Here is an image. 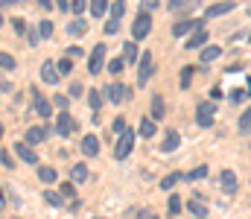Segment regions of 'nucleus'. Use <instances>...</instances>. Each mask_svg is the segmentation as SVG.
Segmentation results:
<instances>
[{
  "label": "nucleus",
  "instance_id": "a878e982",
  "mask_svg": "<svg viewBox=\"0 0 251 219\" xmlns=\"http://www.w3.org/2000/svg\"><path fill=\"white\" fill-rule=\"evenodd\" d=\"M187 211H190V214H193L196 219H204V214H207V208H204L201 202H196V199H193V202L187 205Z\"/></svg>",
  "mask_w": 251,
  "mask_h": 219
},
{
  "label": "nucleus",
  "instance_id": "72a5a7b5",
  "mask_svg": "<svg viewBox=\"0 0 251 219\" xmlns=\"http://www.w3.org/2000/svg\"><path fill=\"white\" fill-rule=\"evenodd\" d=\"M167 211H170V214H178V211H181V199H178L176 193L170 196V202H167Z\"/></svg>",
  "mask_w": 251,
  "mask_h": 219
},
{
  "label": "nucleus",
  "instance_id": "1a4fd4ad",
  "mask_svg": "<svg viewBox=\"0 0 251 219\" xmlns=\"http://www.w3.org/2000/svg\"><path fill=\"white\" fill-rule=\"evenodd\" d=\"M234 9V0H222V3H213V6H207V12H204V21L207 18H219V15H228Z\"/></svg>",
  "mask_w": 251,
  "mask_h": 219
},
{
  "label": "nucleus",
  "instance_id": "09e8293b",
  "mask_svg": "<svg viewBox=\"0 0 251 219\" xmlns=\"http://www.w3.org/2000/svg\"><path fill=\"white\" fill-rule=\"evenodd\" d=\"M0 161H3V167L12 170V158H9V152H0Z\"/></svg>",
  "mask_w": 251,
  "mask_h": 219
},
{
  "label": "nucleus",
  "instance_id": "423d86ee",
  "mask_svg": "<svg viewBox=\"0 0 251 219\" xmlns=\"http://www.w3.org/2000/svg\"><path fill=\"white\" fill-rule=\"evenodd\" d=\"M196 123H199L201 129H207V126L213 123V102H199V105H196Z\"/></svg>",
  "mask_w": 251,
  "mask_h": 219
},
{
  "label": "nucleus",
  "instance_id": "0eeeda50",
  "mask_svg": "<svg viewBox=\"0 0 251 219\" xmlns=\"http://www.w3.org/2000/svg\"><path fill=\"white\" fill-rule=\"evenodd\" d=\"M152 71H155V68H152V56H149V53H143V56H140V65H137V85H140V88L149 82Z\"/></svg>",
  "mask_w": 251,
  "mask_h": 219
},
{
  "label": "nucleus",
  "instance_id": "f3484780",
  "mask_svg": "<svg viewBox=\"0 0 251 219\" xmlns=\"http://www.w3.org/2000/svg\"><path fill=\"white\" fill-rule=\"evenodd\" d=\"M149 114H152V120H155V123H158V120H164V114H167V108H164V99H161L158 94L152 97V111H149Z\"/></svg>",
  "mask_w": 251,
  "mask_h": 219
},
{
  "label": "nucleus",
  "instance_id": "4be33fe9",
  "mask_svg": "<svg viewBox=\"0 0 251 219\" xmlns=\"http://www.w3.org/2000/svg\"><path fill=\"white\" fill-rule=\"evenodd\" d=\"M167 6H170V12H181V9H190V6H199V0H170Z\"/></svg>",
  "mask_w": 251,
  "mask_h": 219
},
{
  "label": "nucleus",
  "instance_id": "bb28decb",
  "mask_svg": "<svg viewBox=\"0 0 251 219\" xmlns=\"http://www.w3.org/2000/svg\"><path fill=\"white\" fill-rule=\"evenodd\" d=\"M38 178L47 181V184H53V181H56V170H53V167H38Z\"/></svg>",
  "mask_w": 251,
  "mask_h": 219
},
{
  "label": "nucleus",
  "instance_id": "864d4df0",
  "mask_svg": "<svg viewBox=\"0 0 251 219\" xmlns=\"http://www.w3.org/2000/svg\"><path fill=\"white\" fill-rule=\"evenodd\" d=\"M56 6H59L62 12H67V0H56Z\"/></svg>",
  "mask_w": 251,
  "mask_h": 219
},
{
  "label": "nucleus",
  "instance_id": "f704fd0d",
  "mask_svg": "<svg viewBox=\"0 0 251 219\" xmlns=\"http://www.w3.org/2000/svg\"><path fill=\"white\" fill-rule=\"evenodd\" d=\"M123 68H126L123 56H120V59H111V62H108V71L114 73V76H117V73H123Z\"/></svg>",
  "mask_w": 251,
  "mask_h": 219
},
{
  "label": "nucleus",
  "instance_id": "49530a36",
  "mask_svg": "<svg viewBox=\"0 0 251 219\" xmlns=\"http://www.w3.org/2000/svg\"><path fill=\"white\" fill-rule=\"evenodd\" d=\"M76 56H82V47H70L67 50V59H76Z\"/></svg>",
  "mask_w": 251,
  "mask_h": 219
},
{
  "label": "nucleus",
  "instance_id": "6ab92c4d",
  "mask_svg": "<svg viewBox=\"0 0 251 219\" xmlns=\"http://www.w3.org/2000/svg\"><path fill=\"white\" fill-rule=\"evenodd\" d=\"M178 144H181V135H178V132H170L167 141L161 144V149H164V152H173V149H178Z\"/></svg>",
  "mask_w": 251,
  "mask_h": 219
},
{
  "label": "nucleus",
  "instance_id": "393cba45",
  "mask_svg": "<svg viewBox=\"0 0 251 219\" xmlns=\"http://www.w3.org/2000/svg\"><path fill=\"white\" fill-rule=\"evenodd\" d=\"M105 9H108V0H91V15L94 18H102Z\"/></svg>",
  "mask_w": 251,
  "mask_h": 219
},
{
  "label": "nucleus",
  "instance_id": "6e6552de",
  "mask_svg": "<svg viewBox=\"0 0 251 219\" xmlns=\"http://www.w3.org/2000/svg\"><path fill=\"white\" fill-rule=\"evenodd\" d=\"M73 129H76L73 117H70L67 111H59V117H56V135H62V138H67V135H70Z\"/></svg>",
  "mask_w": 251,
  "mask_h": 219
},
{
  "label": "nucleus",
  "instance_id": "ea45409f",
  "mask_svg": "<svg viewBox=\"0 0 251 219\" xmlns=\"http://www.w3.org/2000/svg\"><path fill=\"white\" fill-rule=\"evenodd\" d=\"M38 32H41V38H50V35H53V24H50V21H41Z\"/></svg>",
  "mask_w": 251,
  "mask_h": 219
},
{
  "label": "nucleus",
  "instance_id": "cd10ccee",
  "mask_svg": "<svg viewBox=\"0 0 251 219\" xmlns=\"http://www.w3.org/2000/svg\"><path fill=\"white\" fill-rule=\"evenodd\" d=\"M88 102H91V108H94V111H100V105H102V94H100L97 88H91V94H88Z\"/></svg>",
  "mask_w": 251,
  "mask_h": 219
},
{
  "label": "nucleus",
  "instance_id": "58836bf2",
  "mask_svg": "<svg viewBox=\"0 0 251 219\" xmlns=\"http://www.w3.org/2000/svg\"><path fill=\"white\" fill-rule=\"evenodd\" d=\"M204 175H207V167H199V170H193V172H187L184 178H187V181H196V178H204Z\"/></svg>",
  "mask_w": 251,
  "mask_h": 219
},
{
  "label": "nucleus",
  "instance_id": "dca6fc26",
  "mask_svg": "<svg viewBox=\"0 0 251 219\" xmlns=\"http://www.w3.org/2000/svg\"><path fill=\"white\" fill-rule=\"evenodd\" d=\"M204 41H207V32H204V29H196L187 41H184V47H187V50H196V47H204Z\"/></svg>",
  "mask_w": 251,
  "mask_h": 219
},
{
  "label": "nucleus",
  "instance_id": "37998d69",
  "mask_svg": "<svg viewBox=\"0 0 251 219\" xmlns=\"http://www.w3.org/2000/svg\"><path fill=\"white\" fill-rule=\"evenodd\" d=\"M117 29H120V21H114V18H111V21L105 24V32H108V35H114Z\"/></svg>",
  "mask_w": 251,
  "mask_h": 219
},
{
  "label": "nucleus",
  "instance_id": "412c9836",
  "mask_svg": "<svg viewBox=\"0 0 251 219\" xmlns=\"http://www.w3.org/2000/svg\"><path fill=\"white\" fill-rule=\"evenodd\" d=\"M123 62H126V65H134V62H137V47H134L131 41L123 44Z\"/></svg>",
  "mask_w": 251,
  "mask_h": 219
},
{
  "label": "nucleus",
  "instance_id": "f03ea898",
  "mask_svg": "<svg viewBox=\"0 0 251 219\" xmlns=\"http://www.w3.org/2000/svg\"><path fill=\"white\" fill-rule=\"evenodd\" d=\"M190 29H193V32H196V29H204V18H190V21H178V24H173V35H176V38L187 35Z\"/></svg>",
  "mask_w": 251,
  "mask_h": 219
},
{
  "label": "nucleus",
  "instance_id": "aec40b11",
  "mask_svg": "<svg viewBox=\"0 0 251 219\" xmlns=\"http://www.w3.org/2000/svg\"><path fill=\"white\" fill-rule=\"evenodd\" d=\"M88 178V167L85 164H73V170H70V181H85Z\"/></svg>",
  "mask_w": 251,
  "mask_h": 219
},
{
  "label": "nucleus",
  "instance_id": "2f4dec72",
  "mask_svg": "<svg viewBox=\"0 0 251 219\" xmlns=\"http://www.w3.org/2000/svg\"><path fill=\"white\" fill-rule=\"evenodd\" d=\"M176 181H181V172H173V175H167V178L161 181V187H164V190H173V187H176Z\"/></svg>",
  "mask_w": 251,
  "mask_h": 219
},
{
  "label": "nucleus",
  "instance_id": "7ed1b4c3",
  "mask_svg": "<svg viewBox=\"0 0 251 219\" xmlns=\"http://www.w3.org/2000/svg\"><path fill=\"white\" fill-rule=\"evenodd\" d=\"M29 99H32V105H35V114H38V117H44V120H47V117L53 114V105L41 97V91H38V88H32V91H29Z\"/></svg>",
  "mask_w": 251,
  "mask_h": 219
},
{
  "label": "nucleus",
  "instance_id": "a211bd4d",
  "mask_svg": "<svg viewBox=\"0 0 251 219\" xmlns=\"http://www.w3.org/2000/svg\"><path fill=\"white\" fill-rule=\"evenodd\" d=\"M155 132H158V126H155V120H149V117H143V120H140V135H143V138L149 141V138H152Z\"/></svg>",
  "mask_w": 251,
  "mask_h": 219
},
{
  "label": "nucleus",
  "instance_id": "473e14b6",
  "mask_svg": "<svg viewBox=\"0 0 251 219\" xmlns=\"http://www.w3.org/2000/svg\"><path fill=\"white\" fill-rule=\"evenodd\" d=\"M111 15H114V21H120L126 15V0H117L114 6H111Z\"/></svg>",
  "mask_w": 251,
  "mask_h": 219
},
{
  "label": "nucleus",
  "instance_id": "c85d7f7f",
  "mask_svg": "<svg viewBox=\"0 0 251 219\" xmlns=\"http://www.w3.org/2000/svg\"><path fill=\"white\" fill-rule=\"evenodd\" d=\"M44 202H47V205H53V208H62V193L47 190V193H44Z\"/></svg>",
  "mask_w": 251,
  "mask_h": 219
},
{
  "label": "nucleus",
  "instance_id": "603ef678",
  "mask_svg": "<svg viewBox=\"0 0 251 219\" xmlns=\"http://www.w3.org/2000/svg\"><path fill=\"white\" fill-rule=\"evenodd\" d=\"M15 3H24V0H0V9L3 6H15Z\"/></svg>",
  "mask_w": 251,
  "mask_h": 219
},
{
  "label": "nucleus",
  "instance_id": "9d476101",
  "mask_svg": "<svg viewBox=\"0 0 251 219\" xmlns=\"http://www.w3.org/2000/svg\"><path fill=\"white\" fill-rule=\"evenodd\" d=\"M15 155H18L24 164H38V155L32 152V146H26V144H15Z\"/></svg>",
  "mask_w": 251,
  "mask_h": 219
},
{
  "label": "nucleus",
  "instance_id": "20e7f679",
  "mask_svg": "<svg viewBox=\"0 0 251 219\" xmlns=\"http://www.w3.org/2000/svg\"><path fill=\"white\" fill-rule=\"evenodd\" d=\"M131 149H134V132H131V129H126L123 135H120V141H117V146H114V158H120V161H123Z\"/></svg>",
  "mask_w": 251,
  "mask_h": 219
},
{
  "label": "nucleus",
  "instance_id": "a18cd8bd",
  "mask_svg": "<svg viewBox=\"0 0 251 219\" xmlns=\"http://www.w3.org/2000/svg\"><path fill=\"white\" fill-rule=\"evenodd\" d=\"M62 196H73V181H64L62 184Z\"/></svg>",
  "mask_w": 251,
  "mask_h": 219
},
{
  "label": "nucleus",
  "instance_id": "c756f323",
  "mask_svg": "<svg viewBox=\"0 0 251 219\" xmlns=\"http://www.w3.org/2000/svg\"><path fill=\"white\" fill-rule=\"evenodd\" d=\"M240 132H243V135L251 132V108H246V111H243V117H240Z\"/></svg>",
  "mask_w": 251,
  "mask_h": 219
},
{
  "label": "nucleus",
  "instance_id": "39448f33",
  "mask_svg": "<svg viewBox=\"0 0 251 219\" xmlns=\"http://www.w3.org/2000/svg\"><path fill=\"white\" fill-rule=\"evenodd\" d=\"M102 62H105V44H97L94 53H91V59H88V73L97 76V73L102 71Z\"/></svg>",
  "mask_w": 251,
  "mask_h": 219
},
{
  "label": "nucleus",
  "instance_id": "8fccbe9b",
  "mask_svg": "<svg viewBox=\"0 0 251 219\" xmlns=\"http://www.w3.org/2000/svg\"><path fill=\"white\" fill-rule=\"evenodd\" d=\"M56 105L64 111V108H67V97H62V94H59V97H56Z\"/></svg>",
  "mask_w": 251,
  "mask_h": 219
},
{
  "label": "nucleus",
  "instance_id": "7c9ffc66",
  "mask_svg": "<svg viewBox=\"0 0 251 219\" xmlns=\"http://www.w3.org/2000/svg\"><path fill=\"white\" fill-rule=\"evenodd\" d=\"M38 41H41V32H38L35 26H29V29H26V44H29V47H35Z\"/></svg>",
  "mask_w": 251,
  "mask_h": 219
},
{
  "label": "nucleus",
  "instance_id": "4468645a",
  "mask_svg": "<svg viewBox=\"0 0 251 219\" xmlns=\"http://www.w3.org/2000/svg\"><path fill=\"white\" fill-rule=\"evenodd\" d=\"M126 97H128V91H126V85H120V82H114V85H108V99H111V102H117V105H120V102H123Z\"/></svg>",
  "mask_w": 251,
  "mask_h": 219
},
{
  "label": "nucleus",
  "instance_id": "e433bc0d",
  "mask_svg": "<svg viewBox=\"0 0 251 219\" xmlns=\"http://www.w3.org/2000/svg\"><path fill=\"white\" fill-rule=\"evenodd\" d=\"M85 6H88V0H73V3H70V9H73V15H76V18H82Z\"/></svg>",
  "mask_w": 251,
  "mask_h": 219
},
{
  "label": "nucleus",
  "instance_id": "c9c22d12",
  "mask_svg": "<svg viewBox=\"0 0 251 219\" xmlns=\"http://www.w3.org/2000/svg\"><path fill=\"white\" fill-rule=\"evenodd\" d=\"M56 65H59V68H56L59 76H67V73L73 71V62H70V59H62V62H56Z\"/></svg>",
  "mask_w": 251,
  "mask_h": 219
},
{
  "label": "nucleus",
  "instance_id": "6e6d98bb",
  "mask_svg": "<svg viewBox=\"0 0 251 219\" xmlns=\"http://www.w3.org/2000/svg\"><path fill=\"white\" fill-rule=\"evenodd\" d=\"M0 205H6V199H3V190H0Z\"/></svg>",
  "mask_w": 251,
  "mask_h": 219
},
{
  "label": "nucleus",
  "instance_id": "9b49d317",
  "mask_svg": "<svg viewBox=\"0 0 251 219\" xmlns=\"http://www.w3.org/2000/svg\"><path fill=\"white\" fill-rule=\"evenodd\" d=\"M41 79H44L47 85H56V82H59V71H56V62H50V59H47V62L41 65Z\"/></svg>",
  "mask_w": 251,
  "mask_h": 219
},
{
  "label": "nucleus",
  "instance_id": "4d7b16f0",
  "mask_svg": "<svg viewBox=\"0 0 251 219\" xmlns=\"http://www.w3.org/2000/svg\"><path fill=\"white\" fill-rule=\"evenodd\" d=\"M0 138H3V126H0Z\"/></svg>",
  "mask_w": 251,
  "mask_h": 219
},
{
  "label": "nucleus",
  "instance_id": "f257e3e1",
  "mask_svg": "<svg viewBox=\"0 0 251 219\" xmlns=\"http://www.w3.org/2000/svg\"><path fill=\"white\" fill-rule=\"evenodd\" d=\"M149 29H152V18H149V12H140V15L134 18V24H131V35H134V41H143V38L149 35Z\"/></svg>",
  "mask_w": 251,
  "mask_h": 219
},
{
  "label": "nucleus",
  "instance_id": "5fc2aeb1",
  "mask_svg": "<svg viewBox=\"0 0 251 219\" xmlns=\"http://www.w3.org/2000/svg\"><path fill=\"white\" fill-rule=\"evenodd\" d=\"M38 3H41L44 9H50V6H53V0H38Z\"/></svg>",
  "mask_w": 251,
  "mask_h": 219
},
{
  "label": "nucleus",
  "instance_id": "bf43d9fd",
  "mask_svg": "<svg viewBox=\"0 0 251 219\" xmlns=\"http://www.w3.org/2000/svg\"><path fill=\"white\" fill-rule=\"evenodd\" d=\"M149 219H158V217H149Z\"/></svg>",
  "mask_w": 251,
  "mask_h": 219
},
{
  "label": "nucleus",
  "instance_id": "79ce46f5",
  "mask_svg": "<svg viewBox=\"0 0 251 219\" xmlns=\"http://www.w3.org/2000/svg\"><path fill=\"white\" fill-rule=\"evenodd\" d=\"M140 3H143V12H149V15H152V12L158 9V3H161V0H140Z\"/></svg>",
  "mask_w": 251,
  "mask_h": 219
},
{
  "label": "nucleus",
  "instance_id": "b1692460",
  "mask_svg": "<svg viewBox=\"0 0 251 219\" xmlns=\"http://www.w3.org/2000/svg\"><path fill=\"white\" fill-rule=\"evenodd\" d=\"M219 53H222L219 47H204L201 50V65H210L213 59H219Z\"/></svg>",
  "mask_w": 251,
  "mask_h": 219
},
{
  "label": "nucleus",
  "instance_id": "a19ab883",
  "mask_svg": "<svg viewBox=\"0 0 251 219\" xmlns=\"http://www.w3.org/2000/svg\"><path fill=\"white\" fill-rule=\"evenodd\" d=\"M190 79H193V68H184L181 71V88H190Z\"/></svg>",
  "mask_w": 251,
  "mask_h": 219
},
{
  "label": "nucleus",
  "instance_id": "3c124183",
  "mask_svg": "<svg viewBox=\"0 0 251 219\" xmlns=\"http://www.w3.org/2000/svg\"><path fill=\"white\" fill-rule=\"evenodd\" d=\"M12 24H15V29H18V32H24V29H26V24H24V21H21V18H15V21H12Z\"/></svg>",
  "mask_w": 251,
  "mask_h": 219
},
{
  "label": "nucleus",
  "instance_id": "f8f14e48",
  "mask_svg": "<svg viewBox=\"0 0 251 219\" xmlns=\"http://www.w3.org/2000/svg\"><path fill=\"white\" fill-rule=\"evenodd\" d=\"M82 152H85L88 158H94V155L100 152V138H97V135H85V138H82Z\"/></svg>",
  "mask_w": 251,
  "mask_h": 219
},
{
  "label": "nucleus",
  "instance_id": "de8ad7c7",
  "mask_svg": "<svg viewBox=\"0 0 251 219\" xmlns=\"http://www.w3.org/2000/svg\"><path fill=\"white\" fill-rule=\"evenodd\" d=\"M82 94V85H70V91H67V97H79Z\"/></svg>",
  "mask_w": 251,
  "mask_h": 219
},
{
  "label": "nucleus",
  "instance_id": "4c0bfd02",
  "mask_svg": "<svg viewBox=\"0 0 251 219\" xmlns=\"http://www.w3.org/2000/svg\"><path fill=\"white\" fill-rule=\"evenodd\" d=\"M0 68H3V71H12V68H15V59H12L9 53H0Z\"/></svg>",
  "mask_w": 251,
  "mask_h": 219
},
{
  "label": "nucleus",
  "instance_id": "13d9d810",
  "mask_svg": "<svg viewBox=\"0 0 251 219\" xmlns=\"http://www.w3.org/2000/svg\"><path fill=\"white\" fill-rule=\"evenodd\" d=\"M0 24H3V15H0Z\"/></svg>",
  "mask_w": 251,
  "mask_h": 219
},
{
  "label": "nucleus",
  "instance_id": "5701e85b",
  "mask_svg": "<svg viewBox=\"0 0 251 219\" xmlns=\"http://www.w3.org/2000/svg\"><path fill=\"white\" fill-rule=\"evenodd\" d=\"M67 32H70V35H85V32H88V24H85V21H70V24H67Z\"/></svg>",
  "mask_w": 251,
  "mask_h": 219
},
{
  "label": "nucleus",
  "instance_id": "ddd939ff",
  "mask_svg": "<svg viewBox=\"0 0 251 219\" xmlns=\"http://www.w3.org/2000/svg\"><path fill=\"white\" fill-rule=\"evenodd\" d=\"M53 129H38V126H32V129H26V146H32V144H41L47 135H50Z\"/></svg>",
  "mask_w": 251,
  "mask_h": 219
},
{
  "label": "nucleus",
  "instance_id": "c03bdc74",
  "mask_svg": "<svg viewBox=\"0 0 251 219\" xmlns=\"http://www.w3.org/2000/svg\"><path fill=\"white\" fill-rule=\"evenodd\" d=\"M126 129H128V126H126V120H123V117H117V120H114V132H120V135H123Z\"/></svg>",
  "mask_w": 251,
  "mask_h": 219
},
{
  "label": "nucleus",
  "instance_id": "2eb2a0df",
  "mask_svg": "<svg viewBox=\"0 0 251 219\" xmlns=\"http://www.w3.org/2000/svg\"><path fill=\"white\" fill-rule=\"evenodd\" d=\"M219 181H222V190H225V193H237V175H234L231 170H222Z\"/></svg>",
  "mask_w": 251,
  "mask_h": 219
}]
</instances>
